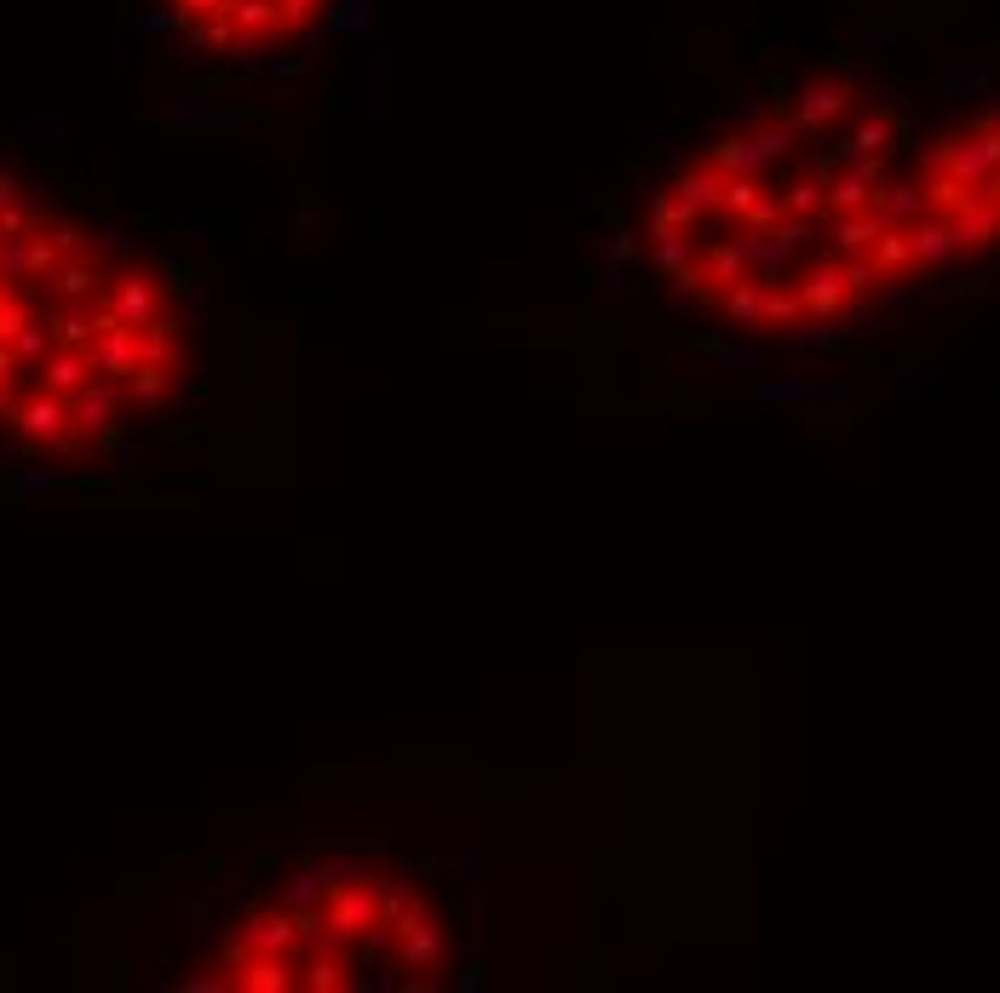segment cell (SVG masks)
Listing matches in <instances>:
<instances>
[{"label":"cell","mask_w":1000,"mask_h":993,"mask_svg":"<svg viewBox=\"0 0 1000 993\" xmlns=\"http://www.w3.org/2000/svg\"><path fill=\"white\" fill-rule=\"evenodd\" d=\"M190 385V316L109 219L59 208L0 156V436L23 483L87 459L145 465L133 420Z\"/></svg>","instance_id":"obj_1"},{"label":"cell","mask_w":1000,"mask_h":993,"mask_svg":"<svg viewBox=\"0 0 1000 993\" xmlns=\"http://www.w3.org/2000/svg\"><path fill=\"white\" fill-rule=\"evenodd\" d=\"M856 98H863V93H856L851 75H811L799 93H788L782 109H788V122L799 127V138H822L840 115L856 109Z\"/></svg>","instance_id":"obj_2"},{"label":"cell","mask_w":1000,"mask_h":993,"mask_svg":"<svg viewBox=\"0 0 1000 993\" xmlns=\"http://www.w3.org/2000/svg\"><path fill=\"white\" fill-rule=\"evenodd\" d=\"M908 258H914V271H955L960 258H966V242L955 236V224L943 219V213H920L908 224Z\"/></svg>","instance_id":"obj_3"},{"label":"cell","mask_w":1000,"mask_h":993,"mask_svg":"<svg viewBox=\"0 0 1000 993\" xmlns=\"http://www.w3.org/2000/svg\"><path fill=\"white\" fill-rule=\"evenodd\" d=\"M793 294H799V310H806V316H840L845 299H851V287H845V258H840V253L811 258V271L793 282Z\"/></svg>","instance_id":"obj_4"},{"label":"cell","mask_w":1000,"mask_h":993,"mask_svg":"<svg viewBox=\"0 0 1000 993\" xmlns=\"http://www.w3.org/2000/svg\"><path fill=\"white\" fill-rule=\"evenodd\" d=\"M903 138H908V122H903L897 109H869L863 122H856V127L845 133L840 156H892Z\"/></svg>","instance_id":"obj_5"},{"label":"cell","mask_w":1000,"mask_h":993,"mask_svg":"<svg viewBox=\"0 0 1000 993\" xmlns=\"http://www.w3.org/2000/svg\"><path fill=\"white\" fill-rule=\"evenodd\" d=\"M994 81H1000V64H994V57L966 52V57H949V64H943L937 93H943V98H966V93H983V86H994Z\"/></svg>","instance_id":"obj_6"},{"label":"cell","mask_w":1000,"mask_h":993,"mask_svg":"<svg viewBox=\"0 0 1000 993\" xmlns=\"http://www.w3.org/2000/svg\"><path fill=\"white\" fill-rule=\"evenodd\" d=\"M696 350L713 373H759L765 368V350L754 339H736V345L730 339H696Z\"/></svg>","instance_id":"obj_7"},{"label":"cell","mask_w":1000,"mask_h":993,"mask_svg":"<svg viewBox=\"0 0 1000 993\" xmlns=\"http://www.w3.org/2000/svg\"><path fill=\"white\" fill-rule=\"evenodd\" d=\"M880 224L885 230H908L914 219L926 213V184L920 179H903V184H885V196H880Z\"/></svg>","instance_id":"obj_8"},{"label":"cell","mask_w":1000,"mask_h":993,"mask_svg":"<svg viewBox=\"0 0 1000 993\" xmlns=\"http://www.w3.org/2000/svg\"><path fill=\"white\" fill-rule=\"evenodd\" d=\"M943 219H949V224H955V236H960V242H966V253H971V247H989V242H994V224H1000V208H994V201H983V196H971V201H966V208H955V213H943Z\"/></svg>","instance_id":"obj_9"},{"label":"cell","mask_w":1000,"mask_h":993,"mask_svg":"<svg viewBox=\"0 0 1000 993\" xmlns=\"http://www.w3.org/2000/svg\"><path fill=\"white\" fill-rule=\"evenodd\" d=\"M869 414V397H840V402H806L799 408V425L806 431H851Z\"/></svg>","instance_id":"obj_10"},{"label":"cell","mask_w":1000,"mask_h":993,"mask_svg":"<svg viewBox=\"0 0 1000 993\" xmlns=\"http://www.w3.org/2000/svg\"><path fill=\"white\" fill-rule=\"evenodd\" d=\"M828 219H834V253H869L874 236L885 230L874 208H863V213H828Z\"/></svg>","instance_id":"obj_11"},{"label":"cell","mask_w":1000,"mask_h":993,"mask_svg":"<svg viewBox=\"0 0 1000 993\" xmlns=\"http://www.w3.org/2000/svg\"><path fill=\"white\" fill-rule=\"evenodd\" d=\"M869 258H874L880 282H897L903 271H914V258H908V230H880L874 247H869Z\"/></svg>","instance_id":"obj_12"},{"label":"cell","mask_w":1000,"mask_h":993,"mask_svg":"<svg viewBox=\"0 0 1000 993\" xmlns=\"http://www.w3.org/2000/svg\"><path fill=\"white\" fill-rule=\"evenodd\" d=\"M334 890V879H328V867L317 862V867H299L288 885H282V901L288 908H323V896Z\"/></svg>","instance_id":"obj_13"},{"label":"cell","mask_w":1000,"mask_h":993,"mask_svg":"<svg viewBox=\"0 0 1000 993\" xmlns=\"http://www.w3.org/2000/svg\"><path fill=\"white\" fill-rule=\"evenodd\" d=\"M782 213H793V219H828V184L817 179H793L788 190H782Z\"/></svg>","instance_id":"obj_14"},{"label":"cell","mask_w":1000,"mask_h":993,"mask_svg":"<svg viewBox=\"0 0 1000 993\" xmlns=\"http://www.w3.org/2000/svg\"><path fill=\"white\" fill-rule=\"evenodd\" d=\"M650 247H655V271H662V276H678L696 258L691 230H662V236H650Z\"/></svg>","instance_id":"obj_15"},{"label":"cell","mask_w":1000,"mask_h":993,"mask_svg":"<svg viewBox=\"0 0 1000 993\" xmlns=\"http://www.w3.org/2000/svg\"><path fill=\"white\" fill-rule=\"evenodd\" d=\"M880 305H892V310H931V305H937V282H920V287H885Z\"/></svg>","instance_id":"obj_16"},{"label":"cell","mask_w":1000,"mask_h":993,"mask_svg":"<svg viewBox=\"0 0 1000 993\" xmlns=\"http://www.w3.org/2000/svg\"><path fill=\"white\" fill-rule=\"evenodd\" d=\"M840 258H845V287H851V299H856V294H874V287H880L874 258H869V253H840Z\"/></svg>","instance_id":"obj_17"},{"label":"cell","mask_w":1000,"mask_h":993,"mask_svg":"<svg viewBox=\"0 0 1000 993\" xmlns=\"http://www.w3.org/2000/svg\"><path fill=\"white\" fill-rule=\"evenodd\" d=\"M937 357H903V391H931L937 385Z\"/></svg>","instance_id":"obj_18"},{"label":"cell","mask_w":1000,"mask_h":993,"mask_svg":"<svg viewBox=\"0 0 1000 993\" xmlns=\"http://www.w3.org/2000/svg\"><path fill=\"white\" fill-rule=\"evenodd\" d=\"M598 299L615 305V299H633V282H627L621 265H598Z\"/></svg>","instance_id":"obj_19"},{"label":"cell","mask_w":1000,"mask_h":993,"mask_svg":"<svg viewBox=\"0 0 1000 993\" xmlns=\"http://www.w3.org/2000/svg\"><path fill=\"white\" fill-rule=\"evenodd\" d=\"M627 258H633V236H627V230H610V236L598 242V265H627Z\"/></svg>","instance_id":"obj_20"},{"label":"cell","mask_w":1000,"mask_h":993,"mask_svg":"<svg viewBox=\"0 0 1000 993\" xmlns=\"http://www.w3.org/2000/svg\"><path fill=\"white\" fill-rule=\"evenodd\" d=\"M892 41H903L897 29H874V23H863V29H856V46H892Z\"/></svg>","instance_id":"obj_21"},{"label":"cell","mask_w":1000,"mask_h":993,"mask_svg":"<svg viewBox=\"0 0 1000 993\" xmlns=\"http://www.w3.org/2000/svg\"><path fill=\"white\" fill-rule=\"evenodd\" d=\"M782 70H788V52H782V46H765V57H759V75H765V81H777Z\"/></svg>","instance_id":"obj_22"},{"label":"cell","mask_w":1000,"mask_h":993,"mask_svg":"<svg viewBox=\"0 0 1000 993\" xmlns=\"http://www.w3.org/2000/svg\"><path fill=\"white\" fill-rule=\"evenodd\" d=\"M960 294H1000V265H994V276H978V282H960Z\"/></svg>","instance_id":"obj_23"},{"label":"cell","mask_w":1000,"mask_h":993,"mask_svg":"<svg viewBox=\"0 0 1000 993\" xmlns=\"http://www.w3.org/2000/svg\"><path fill=\"white\" fill-rule=\"evenodd\" d=\"M856 7H892V0H856Z\"/></svg>","instance_id":"obj_24"},{"label":"cell","mask_w":1000,"mask_h":993,"mask_svg":"<svg viewBox=\"0 0 1000 993\" xmlns=\"http://www.w3.org/2000/svg\"><path fill=\"white\" fill-rule=\"evenodd\" d=\"M983 122H994V127H1000V109H989V115H983Z\"/></svg>","instance_id":"obj_25"}]
</instances>
